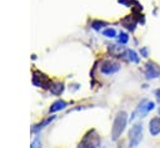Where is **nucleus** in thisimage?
<instances>
[{
    "label": "nucleus",
    "mask_w": 160,
    "mask_h": 148,
    "mask_svg": "<svg viewBox=\"0 0 160 148\" xmlns=\"http://www.w3.org/2000/svg\"><path fill=\"white\" fill-rule=\"evenodd\" d=\"M100 136L95 129H90L89 132L85 133L82 139L79 142L78 148H98L100 147Z\"/></svg>",
    "instance_id": "obj_2"
},
{
    "label": "nucleus",
    "mask_w": 160,
    "mask_h": 148,
    "mask_svg": "<svg viewBox=\"0 0 160 148\" xmlns=\"http://www.w3.org/2000/svg\"><path fill=\"white\" fill-rule=\"evenodd\" d=\"M145 76L148 80H154L160 76V68L154 62H148L145 65Z\"/></svg>",
    "instance_id": "obj_7"
},
{
    "label": "nucleus",
    "mask_w": 160,
    "mask_h": 148,
    "mask_svg": "<svg viewBox=\"0 0 160 148\" xmlns=\"http://www.w3.org/2000/svg\"><path fill=\"white\" fill-rule=\"evenodd\" d=\"M155 96H156L158 99H160V88H158V90L155 91Z\"/></svg>",
    "instance_id": "obj_19"
},
{
    "label": "nucleus",
    "mask_w": 160,
    "mask_h": 148,
    "mask_svg": "<svg viewBox=\"0 0 160 148\" xmlns=\"http://www.w3.org/2000/svg\"><path fill=\"white\" fill-rule=\"evenodd\" d=\"M125 55H126V57H128V60H129L130 62H132V63H139L140 57L138 56V53H136L134 50H126V51H125Z\"/></svg>",
    "instance_id": "obj_12"
},
{
    "label": "nucleus",
    "mask_w": 160,
    "mask_h": 148,
    "mask_svg": "<svg viewBox=\"0 0 160 148\" xmlns=\"http://www.w3.org/2000/svg\"><path fill=\"white\" fill-rule=\"evenodd\" d=\"M66 106H68V103H66L64 99H58V101H55V102H54V103L50 106L49 112H50V113H54V112L61 111V109H64Z\"/></svg>",
    "instance_id": "obj_10"
},
{
    "label": "nucleus",
    "mask_w": 160,
    "mask_h": 148,
    "mask_svg": "<svg viewBox=\"0 0 160 148\" xmlns=\"http://www.w3.org/2000/svg\"><path fill=\"white\" fill-rule=\"evenodd\" d=\"M158 112H159V114H160V107H159V108H158Z\"/></svg>",
    "instance_id": "obj_21"
},
{
    "label": "nucleus",
    "mask_w": 160,
    "mask_h": 148,
    "mask_svg": "<svg viewBox=\"0 0 160 148\" xmlns=\"http://www.w3.org/2000/svg\"><path fill=\"white\" fill-rule=\"evenodd\" d=\"M105 25H106V22H104V21H94V22L91 24V27L95 29V30H99V29H101V27L105 26Z\"/></svg>",
    "instance_id": "obj_16"
},
{
    "label": "nucleus",
    "mask_w": 160,
    "mask_h": 148,
    "mask_svg": "<svg viewBox=\"0 0 160 148\" xmlns=\"http://www.w3.org/2000/svg\"><path fill=\"white\" fill-rule=\"evenodd\" d=\"M140 53H141L142 57H148V56H149V50H148V47H142V49L140 50Z\"/></svg>",
    "instance_id": "obj_18"
},
{
    "label": "nucleus",
    "mask_w": 160,
    "mask_h": 148,
    "mask_svg": "<svg viewBox=\"0 0 160 148\" xmlns=\"http://www.w3.org/2000/svg\"><path fill=\"white\" fill-rule=\"evenodd\" d=\"M100 148H108V146H100Z\"/></svg>",
    "instance_id": "obj_20"
},
{
    "label": "nucleus",
    "mask_w": 160,
    "mask_h": 148,
    "mask_svg": "<svg viewBox=\"0 0 160 148\" xmlns=\"http://www.w3.org/2000/svg\"><path fill=\"white\" fill-rule=\"evenodd\" d=\"M49 91H50V93L54 95V96L61 95V93L64 92V85H62V82H60V81L52 82L51 86H50V88H49Z\"/></svg>",
    "instance_id": "obj_9"
},
{
    "label": "nucleus",
    "mask_w": 160,
    "mask_h": 148,
    "mask_svg": "<svg viewBox=\"0 0 160 148\" xmlns=\"http://www.w3.org/2000/svg\"><path fill=\"white\" fill-rule=\"evenodd\" d=\"M128 124V113L125 111H119L114 118V123H112V128H111V139L112 141H118L120 138V136L122 134V132L125 131Z\"/></svg>",
    "instance_id": "obj_1"
},
{
    "label": "nucleus",
    "mask_w": 160,
    "mask_h": 148,
    "mask_svg": "<svg viewBox=\"0 0 160 148\" xmlns=\"http://www.w3.org/2000/svg\"><path fill=\"white\" fill-rule=\"evenodd\" d=\"M30 148H41V142H40V138H39L38 136H36V137H35V139L31 142Z\"/></svg>",
    "instance_id": "obj_17"
},
{
    "label": "nucleus",
    "mask_w": 160,
    "mask_h": 148,
    "mask_svg": "<svg viewBox=\"0 0 160 148\" xmlns=\"http://www.w3.org/2000/svg\"><path fill=\"white\" fill-rule=\"evenodd\" d=\"M120 70V63L116 61H111V60H106L101 63L100 66V71L104 75H114Z\"/></svg>",
    "instance_id": "obj_6"
},
{
    "label": "nucleus",
    "mask_w": 160,
    "mask_h": 148,
    "mask_svg": "<svg viewBox=\"0 0 160 148\" xmlns=\"http://www.w3.org/2000/svg\"><path fill=\"white\" fill-rule=\"evenodd\" d=\"M118 40H119L120 44H126V42L129 41V36H128V34H125V32H120Z\"/></svg>",
    "instance_id": "obj_15"
},
{
    "label": "nucleus",
    "mask_w": 160,
    "mask_h": 148,
    "mask_svg": "<svg viewBox=\"0 0 160 148\" xmlns=\"http://www.w3.org/2000/svg\"><path fill=\"white\" fill-rule=\"evenodd\" d=\"M32 83L34 86L36 87H42V88H50L51 86V81L50 78L45 75V73H41L40 71H35L32 73Z\"/></svg>",
    "instance_id": "obj_5"
},
{
    "label": "nucleus",
    "mask_w": 160,
    "mask_h": 148,
    "mask_svg": "<svg viewBox=\"0 0 160 148\" xmlns=\"http://www.w3.org/2000/svg\"><path fill=\"white\" fill-rule=\"evenodd\" d=\"M122 24L125 25V27H128L130 31H134L135 30V25H136V22L132 20V21H128V19H125L124 21H122Z\"/></svg>",
    "instance_id": "obj_14"
},
{
    "label": "nucleus",
    "mask_w": 160,
    "mask_h": 148,
    "mask_svg": "<svg viewBox=\"0 0 160 148\" xmlns=\"http://www.w3.org/2000/svg\"><path fill=\"white\" fill-rule=\"evenodd\" d=\"M149 132L152 137L160 134V117H154L149 122Z\"/></svg>",
    "instance_id": "obj_8"
},
{
    "label": "nucleus",
    "mask_w": 160,
    "mask_h": 148,
    "mask_svg": "<svg viewBox=\"0 0 160 148\" xmlns=\"http://www.w3.org/2000/svg\"><path fill=\"white\" fill-rule=\"evenodd\" d=\"M155 108V103L154 102H151V101H148V99H142L140 103H139V106L136 107V109L132 112V114L130 116V122L135 118V117H138V116H141V117H145L150 111H152Z\"/></svg>",
    "instance_id": "obj_4"
},
{
    "label": "nucleus",
    "mask_w": 160,
    "mask_h": 148,
    "mask_svg": "<svg viewBox=\"0 0 160 148\" xmlns=\"http://www.w3.org/2000/svg\"><path fill=\"white\" fill-rule=\"evenodd\" d=\"M102 35L106 36V37H115V36H116V31H115V29L109 27V29H105V30L102 31Z\"/></svg>",
    "instance_id": "obj_13"
},
{
    "label": "nucleus",
    "mask_w": 160,
    "mask_h": 148,
    "mask_svg": "<svg viewBox=\"0 0 160 148\" xmlns=\"http://www.w3.org/2000/svg\"><path fill=\"white\" fill-rule=\"evenodd\" d=\"M54 119H55V116H49V117H48V118H45L42 122H40V123H38L36 126H34V127H32V129H31V132H34V133L39 132L40 129H42L44 127H46L49 123H51Z\"/></svg>",
    "instance_id": "obj_11"
},
{
    "label": "nucleus",
    "mask_w": 160,
    "mask_h": 148,
    "mask_svg": "<svg viewBox=\"0 0 160 148\" xmlns=\"http://www.w3.org/2000/svg\"><path fill=\"white\" fill-rule=\"evenodd\" d=\"M141 141H142V124L138 122L131 127V129L129 132V146H130V148L138 147Z\"/></svg>",
    "instance_id": "obj_3"
}]
</instances>
